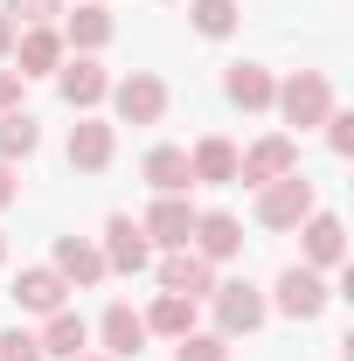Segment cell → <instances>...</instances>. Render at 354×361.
Returning a JSON list of instances; mask_svg holds the SVG:
<instances>
[{
    "label": "cell",
    "mask_w": 354,
    "mask_h": 361,
    "mask_svg": "<svg viewBox=\"0 0 354 361\" xmlns=\"http://www.w3.org/2000/svg\"><path fill=\"white\" fill-rule=\"evenodd\" d=\"M271 111H278L285 126L312 133V126L334 111V77H326V70H292V77L278 84V97H271Z\"/></svg>",
    "instance_id": "obj_1"
},
{
    "label": "cell",
    "mask_w": 354,
    "mask_h": 361,
    "mask_svg": "<svg viewBox=\"0 0 354 361\" xmlns=\"http://www.w3.org/2000/svg\"><path fill=\"white\" fill-rule=\"evenodd\" d=\"M334 306V285H326V271H312V264H285L278 271V285H271V313H285V319H319Z\"/></svg>",
    "instance_id": "obj_2"
},
{
    "label": "cell",
    "mask_w": 354,
    "mask_h": 361,
    "mask_svg": "<svg viewBox=\"0 0 354 361\" xmlns=\"http://www.w3.org/2000/svg\"><path fill=\"white\" fill-rule=\"evenodd\" d=\"M209 306H216V334H222V341H243V334H257V326L271 319V299L250 285V278L216 285V292H209Z\"/></svg>",
    "instance_id": "obj_3"
},
{
    "label": "cell",
    "mask_w": 354,
    "mask_h": 361,
    "mask_svg": "<svg viewBox=\"0 0 354 361\" xmlns=\"http://www.w3.org/2000/svg\"><path fill=\"white\" fill-rule=\"evenodd\" d=\"M111 111H118V126H160L167 118V77H153V70L111 77Z\"/></svg>",
    "instance_id": "obj_4"
},
{
    "label": "cell",
    "mask_w": 354,
    "mask_h": 361,
    "mask_svg": "<svg viewBox=\"0 0 354 361\" xmlns=\"http://www.w3.org/2000/svg\"><path fill=\"white\" fill-rule=\"evenodd\" d=\"M312 209H319V195H312L306 174H285V180H264L257 188V223L264 229H299Z\"/></svg>",
    "instance_id": "obj_5"
},
{
    "label": "cell",
    "mask_w": 354,
    "mask_h": 361,
    "mask_svg": "<svg viewBox=\"0 0 354 361\" xmlns=\"http://www.w3.org/2000/svg\"><path fill=\"white\" fill-rule=\"evenodd\" d=\"M285 174H299V139L292 133H264L250 153H236V180H250V188L285 180Z\"/></svg>",
    "instance_id": "obj_6"
},
{
    "label": "cell",
    "mask_w": 354,
    "mask_h": 361,
    "mask_svg": "<svg viewBox=\"0 0 354 361\" xmlns=\"http://www.w3.org/2000/svg\"><path fill=\"white\" fill-rule=\"evenodd\" d=\"M56 90H63V104H70V111H97V104L111 97V70H104L97 56H63Z\"/></svg>",
    "instance_id": "obj_7"
},
{
    "label": "cell",
    "mask_w": 354,
    "mask_h": 361,
    "mask_svg": "<svg viewBox=\"0 0 354 361\" xmlns=\"http://www.w3.org/2000/svg\"><path fill=\"white\" fill-rule=\"evenodd\" d=\"M188 250L209 257V264H229V257H243V223H236L229 209H195V236H188Z\"/></svg>",
    "instance_id": "obj_8"
},
{
    "label": "cell",
    "mask_w": 354,
    "mask_h": 361,
    "mask_svg": "<svg viewBox=\"0 0 354 361\" xmlns=\"http://www.w3.org/2000/svg\"><path fill=\"white\" fill-rule=\"evenodd\" d=\"M146 229V243H160V250H188V236H195V202L188 195H153V209L139 216Z\"/></svg>",
    "instance_id": "obj_9"
},
{
    "label": "cell",
    "mask_w": 354,
    "mask_h": 361,
    "mask_svg": "<svg viewBox=\"0 0 354 361\" xmlns=\"http://www.w3.org/2000/svg\"><path fill=\"white\" fill-rule=\"evenodd\" d=\"M63 153H70V167H77V174H104V167H111V153H118V126H104V118H77V126H70V146H63Z\"/></svg>",
    "instance_id": "obj_10"
},
{
    "label": "cell",
    "mask_w": 354,
    "mask_h": 361,
    "mask_svg": "<svg viewBox=\"0 0 354 361\" xmlns=\"http://www.w3.org/2000/svg\"><path fill=\"white\" fill-rule=\"evenodd\" d=\"M97 250H104V271H126V278H139V271L153 264V243H146V229H139L133 216H111Z\"/></svg>",
    "instance_id": "obj_11"
},
{
    "label": "cell",
    "mask_w": 354,
    "mask_h": 361,
    "mask_svg": "<svg viewBox=\"0 0 354 361\" xmlns=\"http://www.w3.org/2000/svg\"><path fill=\"white\" fill-rule=\"evenodd\" d=\"M49 264H56V278H63L70 292H90V285L111 278V271H104V250L84 243V236H56V257H49Z\"/></svg>",
    "instance_id": "obj_12"
},
{
    "label": "cell",
    "mask_w": 354,
    "mask_h": 361,
    "mask_svg": "<svg viewBox=\"0 0 354 361\" xmlns=\"http://www.w3.org/2000/svg\"><path fill=\"white\" fill-rule=\"evenodd\" d=\"M299 250H306L312 271H341V257H348V229H341V216L312 209L306 223H299Z\"/></svg>",
    "instance_id": "obj_13"
},
{
    "label": "cell",
    "mask_w": 354,
    "mask_h": 361,
    "mask_svg": "<svg viewBox=\"0 0 354 361\" xmlns=\"http://www.w3.org/2000/svg\"><path fill=\"white\" fill-rule=\"evenodd\" d=\"M97 341H104V355H111V361H133V355H146L153 334H146V319H139L126 299H111L104 319H97Z\"/></svg>",
    "instance_id": "obj_14"
},
{
    "label": "cell",
    "mask_w": 354,
    "mask_h": 361,
    "mask_svg": "<svg viewBox=\"0 0 354 361\" xmlns=\"http://www.w3.org/2000/svg\"><path fill=\"white\" fill-rule=\"evenodd\" d=\"M63 56H70V49H63V28H14V63H21V77H56V70H63Z\"/></svg>",
    "instance_id": "obj_15"
},
{
    "label": "cell",
    "mask_w": 354,
    "mask_h": 361,
    "mask_svg": "<svg viewBox=\"0 0 354 361\" xmlns=\"http://www.w3.org/2000/svg\"><path fill=\"white\" fill-rule=\"evenodd\" d=\"M222 278L209 257H195V250H167L160 257V292H181V299H209Z\"/></svg>",
    "instance_id": "obj_16"
},
{
    "label": "cell",
    "mask_w": 354,
    "mask_h": 361,
    "mask_svg": "<svg viewBox=\"0 0 354 361\" xmlns=\"http://www.w3.org/2000/svg\"><path fill=\"white\" fill-rule=\"evenodd\" d=\"M222 97H229L236 111H271L278 77H271L264 63H229V70H222Z\"/></svg>",
    "instance_id": "obj_17"
},
{
    "label": "cell",
    "mask_w": 354,
    "mask_h": 361,
    "mask_svg": "<svg viewBox=\"0 0 354 361\" xmlns=\"http://www.w3.org/2000/svg\"><path fill=\"white\" fill-rule=\"evenodd\" d=\"M188 180H195V188H229V180H236V146L222 133L195 139V146H188Z\"/></svg>",
    "instance_id": "obj_18"
},
{
    "label": "cell",
    "mask_w": 354,
    "mask_h": 361,
    "mask_svg": "<svg viewBox=\"0 0 354 361\" xmlns=\"http://www.w3.org/2000/svg\"><path fill=\"white\" fill-rule=\"evenodd\" d=\"M14 306H21V313H56V306H70V285H63V278H56V264H28L21 271V278H14Z\"/></svg>",
    "instance_id": "obj_19"
},
{
    "label": "cell",
    "mask_w": 354,
    "mask_h": 361,
    "mask_svg": "<svg viewBox=\"0 0 354 361\" xmlns=\"http://www.w3.org/2000/svg\"><path fill=\"white\" fill-rule=\"evenodd\" d=\"M42 355H56V361H77V355H90V319L84 313H70V306H56V313L42 319Z\"/></svg>",
    "instance_id": "obj_20"
},
{
    "label": "cell",
    "mask_w": 354,
    "mask_h": 361,
    "mask_svg": "<svg viewBox=\"0 0 354 361\" xmlns=\"http://www.w3.org/2000/svg\"><path fill=\"white\" fill-rule=\"evenodd\" d=\"M111 28H118V21H111V7H104V0H84V7L63 21V49H77V56H97V49L111 42Z\"/></svg>",
    "instance_id": "obj_21"
},
{
    "label": "cell",
    "mask_w": 354,
    "mask_h": 361,
    "mask_svg": "<svg viewBox=\"0 0 354 361\" xmlns=\"http://www.w3.org/2000/svg\"><path fill=\"white\" fill-rule=\"evenodd\" d=\"M139 174L153 195H188L195 180H188V146H153L146 160H139Z\"/></svg>",
    "instance_id": "obj_22"
},
{
    "label": "cell",
    "mask_w": 354,
    "mask_h": 361,
    "mask_svg": "<svg viewBox=\"0 0 354 361\" xmlns=\"http://www.w3.org/2000/svg\"><path fill=\"white\" fill-rule=\"evenodd\" d=\"M146 334H167V341H181V334H195V299H181V292H153V306H146Z\"/></svg>",
    "instance_id": "obj_23"
},
{
    "label": "cell",
    "mask_w": 354,
    "mask_h": 361,
    "mask_svg": "<svg viewBox=\"0 0 354 361\" xmlns=\"http://www.w3.org/2000/svg\"><path fill=\"white\" fill-rule=\"evenodd\" d=\"M42 146V118L35 111H0V160L14 167V160H28Z\"/></svg>",
    "instance_id": "obj_24"
},
{
    "label": "cell",
    "mask_w": 354,
    "mask_h": 361,
    "mask_svg": "<svg viewBox=\"0 0 354 361\" xmlns=\"http://www.w3.org/2000/svg\"><path fill=\"white\" fill-rule=\"evenodd\" d=\"M188 21H195V35L222 42V35H236V0H188Z\"/></svg>",
    "instance_id": "obj_25"
},
{
    "label": "cell",
    "mask_w": 354,
    "mask_h": 361,
    "mask_svg": "<svg viewBox=\"0 0 354 361\" xmlns=\"http://www.w3.org/2000/svg\"><path fill=\"white\" fill-rule=\"evenodd\" d=\"M0 14H7L14 28H42V21L63 14V0H0Z\"/></svg>",
    "instance_id": "obj_26"
},
{
    "label": "cell",
    "mask_w": 354,
    "mask_h": 361,
    "mask_svg": "<svg viewBox=\"0 0 354 361\" xmlns=\"http://www.w3.org/2000/svg\"><path fill=\"white\" fill-rule=\"evenodd\" d=\"M174 361H229V341H222V334H181Z\"/></svg>",
    "instance_id": "obj_27"
},
{
    "label": "cell",
    "mask_w": 354,
    "mask_h": 361,
    "mask_svg": "<svg viewBox=\"0 0 354 361\" xmlns=\"http://www.w3.org/2000/svg\"><path fill=\"white\" fill-rule=\"evenodd\" d=\"M0 361H49V355H42V341H35V334L7 326V334H0Z\"/></svg>",
    "instance_id": "obj_28"
},
{
    "label": "cell",
    "mask_w": 354,
    "mask_h": 361,
    "mask_svg": "<svg viewBox=\"0 0 354 361\" xmlns=\"http://www.w3.org/2000/svg\"><path fill=\"white\" fill-rule=\"evenodd\" d=\"M319 126H326V146H334V153L348 160V153H354V111H341V104H334V111H326Z\"/></svg>",
    "instance_id": "obj_29"
},
{
    "label": "cell",
    "mask_w": 354,
    "mask_h": 361,
    "mask_svg": "<svg viewBox=\"0 0 354 361\" xmlns=\"http://www.w3.org/2000/svg\"><path fill=\"white\" fill-rule=\"evenodd\" d=\"M21 84H28V77L0 63V111H21Z\"/></svg>",
    "instance_id": "obj_30"
},
{
    "label": "cell",
    "mask_w": 354,
    "mask_h": 361,
    "mask_svg": "<svg viewBox=\"0 0 354 361\" xmlns=\"http://www.w3.org/2000/svg\"><path fill=\"white\" fill-rule=\"evenodd\" d=\"M14 202H21V180H14V167H7V160H0V209H14Z\"/></svg>",
    "instance_id": "obj_31"
},
{
    "label": "cell",
    "mask_w": 354,
    "mask_h": 361,
    "mask_svg": "<svg viewBox=\"0 0 354 361\" xmlns=\"http://www.w3.org/2000/svg\"><path fill=\"white\" fill-rule=\"evenodd\" d=\"M7 56H14V21L0 14V63H7Z\"/></svg>",
    "instance_id": "obj_32"
},
{
    "label": "cell",
    "mask_w": 354,
    "mask_h": 361,
    "mask_svg": "<svg viewBox=\"0 0 354 361\" xmlns=\"http://www.w3.org/2000/svg\"><path fill=\"white\" fill-rule=\"evenodd\" d=\"M0 264H7V229H0Z\"/></svg>",
    "instance_id": "obj_33"
},
{
    "label": "cell",
    "mask_w": 354,
    "mask_h": 361,
    "mask_svg": "<svg viewBox=\"0 0 354 361\" xmlns=\"http://www.w3.org/2000/svg\"><path fill=\"white\" fill-rule=\"evenodd\" d=\"M77 361H111V355H77Z\"/></svg>",
    "instance_id": "obj_34"
}]
</instances>
